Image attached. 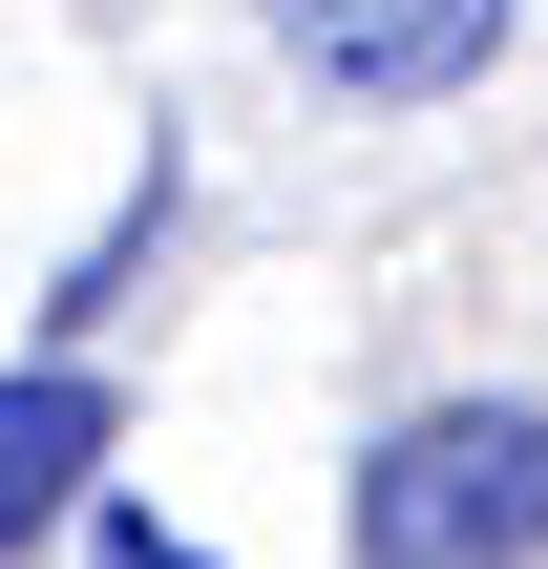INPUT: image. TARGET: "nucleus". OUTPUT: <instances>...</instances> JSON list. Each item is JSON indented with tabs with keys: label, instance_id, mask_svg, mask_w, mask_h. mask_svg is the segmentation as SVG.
<instances>
[{
	"label": "nucleus",
	"instance_id": "3",
	"mask_svg": "<svg viewBox=\"0 0 548 569\" xmlns=\"http://www.w3.org/2000/svg\"><path fill=\"white\" fill-rule=\"evenodd\" d=\"M106 443H127L106 359H0V569L42 549V528H84V507H106Z\"/></svg>",
	"mask_w": 548,
	"mask_h": 569
},
{
	"label": "nucleus",
	"instance_id": "4",
	"mask_svg": "<svg viewBox=\"0 0 548 569\" xmlns=\"http://www.w3.org/2000/svg\"><path fill=\"white\" fill-rule=\"evenodd\" d=\"M84 569H211V549H190V528H148V507L106 486V507H84Z\"/></svg>",
	"mask_w": 548,
	"mask_h": 569
},
{
	"label": "nucleus",
	"instance_id": "1",
	"mask_svg": "<svg viewBox=\"0 0 548 569\" xmlns=\"http://www.w3.org/2000/svg\"><path fill=\"white\" fill-rule=\"evenodd\" d=\"M359 569H548V401H422L338 465Z\"/></svg>",
	"mask_w": 548,
	"mask_h": 569
},
{
	"label": "nucleus",
	"instance_id": "2",
	"mask_svg": "<svg viewBox=\"0 0 548 569\" xmlns=\"http://www.w3.org/2000/svg\"><path fill=\"white\" fill-rule=\"evenodd\" d=\"M253 21H275V63H296L317 106L422 127V106H465V84L507 63V21H528V0H253Z\"/></svg>",
	"mask_w": 548,
	"mask_h": 569
}]
</instances>
